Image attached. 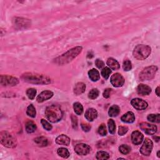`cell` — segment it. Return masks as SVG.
I'll return each mask as SVG.
<instances>
[{"mask_svg": "<svg viewBox=\"0 0 160 160\" xmlns=\"http://www.w3.org/2000/svg\"><path fill=\"white\" fill-rule=\"evenodd\" d=\"M81 46H76L68 51L67 52L63 54L61 56L56 58L55 63L58 65H64L70 63L76 58L82 52Z\"/></svg>", "mask_w": 160, "mask_h": 160, "instance_id": "6da1fadb", "label": "cell"}, {"mask_svg": "<svg viewBox=\"0 0 160 160\" xmlns=\"http://www.w3.org/2000/svg\"><path fill=\"white\" fill-rule=\"evenodd\" d=\"M21 79L25 82L33 84H46L51 83V79L48 76L33 73H26L21 76Z\"/></svg>", "mask_w": 160, "mask_h": 160, "instance_id": "7a4b0ae2", "label": "cell"}, {"mask_svg": "<svg viewBox=\"0 0 160 160\" xmlns=\"http://www.w3.org/2000/svg\"><path fill=\"white\" fill-rule=\"evenodd\" d=\"M45 116L47 119L52 123H57L63 118V111L60 106L51 105L46 109Z\"/></svg>", "mask_w": 160, "mask_h": 160, "instance_id": "3957f363", "label": "cell"}, {"mask_svg": "<svg viewBox=\"0 0 160 160\" xmlns=\"http://www.w3.org/2000/svg\"><path fill=\"white\" fill-rule=\"evenodd\" d=\"M151 48L147 45H139L136 46L133 51V56L138 60H144L150 55Z\"/></svg>", "mask_w": 160, "mask_h": 160, "instance_id": "277c9868", "label": "cell"}, {"mask_svg": "<svg viewBox=\"0 0 160 160\" xmlns=\"http://www.w3.org/2000/svg\"><path fill=\"white\" fill-rule=\"evenodd\" d=\"M0 141L4 147L9 148H15L17 145L15 138L10 133L5 132V131L1 132L0 133Z\"/></svg>", "mask_w": 160, "mask_h": 160, "instance_id": "5b68a950", "label": "cell"}, {"mask_svg": "<svg viewBox=\"0 0 160 160\" xmlns=\"http://www.w3.org/2000/svg\"><path fill=\"white\" fill-rule=\"evenodd\" d=\"M158 68L155 66H151L145 68L140 74L141 81H149L153 79L156 73Z\"/></svg>", "mask_w": 160, "mask_h": 160, "instance_id": "8992f818", "label": "cell"}, {"mask_svg": "<svg viewBox=\"0 0 160 160\" xmlns=\"http://www.w3.org/2000/svg\"><path fill=\"white\" fill-rule=\"evenodd\" d=\"M18 83L19 80L15 77L8 75L1 76V84L3 86H14Z\"/></svg>", "mask_w": 160, "mask_h": 160, "instance_id": "52a82bcc", "label": "cell"}, {"mask_svg": "<svg viewBox=\"0 0 160 160\" xmlns=\"http://www.w3.org/2000/svg\"><path fill=\"white\" fill-rule=\"evenodd\" d=\"M13 25L19 30L26 29L31 26V21L23 18H15L13 20Z\"/></svg>", "mask_w": 160, "mask_h": 160, "instance_id": "ba28073f", "label": "cell"}, {"mask_svg": "<svg viewBox=\"0 0 160 160\" xmlns=\"http://www.w3.org/2000/svg\"><path fill=\"white\" fill-rule=\"evenodd\" d=\"M153 148V143L148 138L145 139L143 144L140 148V153L144 156H150Z\"/></svg>", "mask_w": 160, "mask_h": 160, "instance_id": "9c48e42d", "label": "cell"}, {"mask_svg": "<svg viewBox=\"0 0 160 160\" xmlns=\"http://www.w3.org/2000/svg\"><path fill=\"white\" fill-rule=\"evenodd\" d=\"M131 104L137 110H144L148 107L146 101L140 98H134L131 101Z\"/></svg>", "mask_w": 160, "mask_h": 160, "instance_id": "30bf717a", "label": "cell"}, {"mask_svg": "<svg viewBox=\"0 0 160 160\" xmlns=\"http://www.w3.org/2000/svg\"><path fill=\"white\" fill-rule=\"evenodd\" d=\"M91 148L88 144L84 143L78 144L75 148V151L76 153L81 156H85L90 152Z\"/></svg>", "mask_w": 160, "mask_h": 160, "instance_id": "8fae6325", "label": "cell"}, {"mask_svg": "<svg viewBox=\"0 0 160 160\" xmlns=\"http://www.w3.org/2000/svg\"><path fill=\"white\" fill-rule=\"evenodd\" d=\"M110 81L114 87H121L125 83V79L120 73H115L111 77Z\"/></svg>", "mask_w": 160, "mask_h": 160, "instance_id": "7c38bea8", "label": "cell"}, {"mask_svg": "<svg viewBox=\"0 0 160 160\" xmlns=\"http://www.w3.org/2000/svg\"><path fill=\"white\" fill-rule=\"evenodd\" d=\"M140 128L149 135H154L157 132V127L154 125L149 124L148 123H141L140 125Z\"/></svg>", "mask_w": 160, "mask_h": 160, "instance_id": "4fadbf2b", "label": "cell"}, {"mask_svg": "<svg viewBox=\"0 0 160 160\" xmlns=\"http://www.w3.org/2000/svg\"><path fill=\"white\" fill-rule=\"evenodd\" d=\"M53 96V93L51 91L46 90L41 92L37 96L36 100L38 103H43L45 101H46Z\"/></svg>", "mask_w": 160, "mask_h": 160, "instance_id": "5bb4252c", "label": "cell"}, {"mask_svg": "<svg viewBox=\"0 0 160 160\" xmlns=\"http://www.w3.org/2000/svg\"><path fill=\"white\" fill-rule=\"evenodd\" d=\"M136 90L138 94L141 96L149 95L151 93V88L150 87L144 84H140L138 85Z\"/></svg>", "mask_w": 160, "mask_h": 160, "instance_id": "9a60e30c", "label": "cell"}, {"mask_svg": "<svg viewBox=\"0 0 160 160\" xmlns=\"http://www.w3.org/2000/svg\"><path fill=\"white\" fill-rule=\"evenodd\" d=\"M144 136L139 131H135L132 134V141L135 145L140 144L143 141Z\"/></svg>", "mask_w": 160, "mask_h": 160, "instance_id": "2e32d148", "label": "cell"}, {"mask_svg": "<svg viewBox=\"0 0 160 160\" xmlns=\"http://www.w3.org/2000/svg\"><path fill=\"white\" fill-rule=\"evenodd\" d=\"M85 118L89 121H93L95 120L98 116V112L94 108H89L85 113Z\"/></svg>", "mask_w": 160, "mask_h": 160, "instance_id": "e0dca14e", "label": "cell"}, {"mask_svg": "<svg viewBox=\"0 0 160 160\" xmlns=\"http://www.w3.org/2000/svg\"><path fill=\"white\" fill-rule=\"evenodd\" d=\"M70 138L65 135H61L58 136L56 139V143L60 145H64V146H68L70 144Z\"/></svg>", "mask_w": 160, "mask_h": 160, "instance_id": "ac0fdd59", "label": "cell"}, {"mask_svg": "<svg viewBox=\"0 0 160 160\" xmlns=\"http://www.w3.org/2000/svg\"><path fill=\"white\" fill-rule=\"evenodd\" d=\"M121 120L123 122H124V123H132L135 120V116L133 112L128 111L126 114H123L121 116Z\"/></svg>", "mask_w": 160, "mask_h": 160, "instance_id": "d6986e66", "label": "cell"}, {"mask_svg": "<svg viewBox=\"0 0 160 160\" xmlns=\"http://www.w3.org/2000/svg\"><path fill=\"white\" fill-rule=\"evenodd\" d=\"M88 76L90 79L92 81L94 82L98 81L100 79V75L99 71L94 68L91 69L88 71Z\"/></svg>", "mask_w": 160, "mask_h": 160, "instance_id": "ffe728a7", "label": "cell"}, {"mask_svg": "<svg viewBox=\"0 0 160 160\" xmlns=\"http://www.w3.org/2000/svg\"><path fill=\"white\" fill-rule=\"evenodd\" d=\"M86 90V85L83 83H78L76 84L74 88V93L76 95H80V94L84 93Z\"/></svg>", "mask_w": 160, "mask_h": 160, "instance_id": "44dd1931", "label": "cell"}, {"mask_svg": "<svg viewBox=\"0 0 160 160\" xmlns=\"http://www.w3.org/2000/svg\"><path fill=\"white\" fill-rule=\"evenodd\" d=\"M107 64L113 70H117L120 68V64L119 63L113 58H108L107 60Z\"/></svg>", "mask_w": 160, "mask_h": 160, "instance_id": "7402d4cb", "label": "cell"}, {"mask_svg": "<svg viewBox=\"0 0 160 160\" xmlns=\"http://www.w3.org/2000/svg\"><path fill=\"white\" fill-rule=\"evenodd\" d=\"M34 143L38 145V146L40 147H45L48 146V140L46 138L41 136V137H38L34 139Z\"/></svg>", "mask_w": 160, "mask_h": 160, "instance_id": "603a6c76", "label": "cell"}, {"mask_svg": "<svg viewBox=\"0 0 160 160\" xmlns=\"http://www.w3.org/2000/svg\"><path fill=\"white\" fill-rule=\"evenodd\" d=\"M120 113V109L118 106L113 105L112 106L108 111V114L111 117H116Z\"/></svg>", "mask_w": 160, "mask_h": 160, "instance_id": "cb8c5ba5", "label": "cell"}, {"mask_svg": "<svg viewBox=\"0 0 160 160\" xmlns=\"http://www.w3.org/2000/svg\"><path fill=\"white\" fill-rule=\"evenodd\" d=\"M36 129V125L33 121H28L26 123V131L28 133H32Z\"/></svg>", "mask_w": 160, "mask_h": 160, "instance_id": "d4e9b609", "label": "cell"}, {"mask_svg": "<svg viewBox=\"0 0 160 160\" xmlns=\"http://www.w3.org/2000/svg\"><path fill=\"white\" fill-rule=\"evenodd\" d=\"M57 153L60 156L63 158H68L70 155L69 151L67 148H60L59 149H58Z\"/></svg>", "mask_w": 160, "mask_h": 160, "instance_id": "484cf974", "label": "cell"}, {"mask_svg": "<svg viewBox=\"0 0 160 160\" xmlns=\"http://www.w3.org/2000/svg\"><path fill=\"white\" fill-rule=\"evenodd\" d=\"M73 109L75 113L78 115H81L83 112V107L80 103H75L73 105Z\"/></svg>", "mask_w": 160, "mask_h": 160, "instance_id": "4316f807", "label": "cell"}, {"mask_svg": "<svg viewBox=\"0 0 160 160\" xmlns=\"http://www.w3.org/2000/svg\"><path fill=\"white\" fill-rule=\"evenodd\" d=\"M110 158V155L107 152L98 151L96 154V159L99 160H106Z\"/></svg>", "mask_w": 160, "mask_h": 160, "instance_id": "83f0119b", "label": "cell"}, {"mask_svg": "<svg viewBox=\"0 0 160 160\" xmlns=\"http://www.w3.org/2000/svg\"><path fill=\"white\" fill-rule=\"evenodd\" d=\"M26 114L31 118H35L36 114V111L35 108L33 105H30V106H28V107L27 108Z\"/></svg>", "mask_w": 160, "mask_h": 160, "instance_id": "f1b7e54d", "label": "cell"}, {"mask_svg": "<svg viewBox=\"0 0 160 160\" xmlns=\"http://www.w3.org/2000/svg\"><path fill=\"white\" fill-rule=\"evenodd\" d=\"M108 125L109 132H110V133L112 135L114 134L116 132V125L114 121L112 119L109 120L108 122Z\"/></svg>", "mask_w": 160, "mask_h": 160, "instance_id": "f546056e", "label": "cell"}, {"mask_svg": "<svg viewBox=\"0 0 160 160\" xmlns=\"http://www.w3.org/2000/svg\"><path fill=\"white\" fill-rule=\"evenodd\" d=\"M159 114H149L147 117V119L148 121L153 122V123H159L160 119H159Z\"/></svg>", "mask_w": 160, "mask_h": 160, "instance_id": "4dcf8cb0", "label": "cell"}, {"mask_svg": "<svg viewBox=\"0 0 160 160\" xmlns=\"http://www.w3.org/2000/svg\"><path fill=\"white\" fill-rule=\"evenodd\" d=\"M99 94V92L98 89H96V88L92 89L89 92L88 98L91 99H95L98 97Z\"/></svg>", "mask_w": 160, "mask_h": 160, "instance_id": "1f68e13d", "label": "cell"}, {"mask_svg": "<svg viewBox=\"0 0 160 160\" xmlns=\"http://www.w3.org/2000/svg\"><path fill=\"white\" fill-rule=\"evenodd\" d=\"M120 153L123 155H127L131 151V147L126 144H122L119 147Z\"/></svg>", "mask_w": 160, "mask_h": 160, "instance_id": "d6a6232c", "label": "cell"}, {"mask_svg": "<svg viewBox=\"0 0 160 160\" xmlns=\"http://www.w3.org/2000/svg\"><path fill=\"white\" fill-rule=\"evenodd\" d=\"M111 74V70L108 67L104 68L102 70V71H101V75H102V76L105 79H108Z\"/></svg>", "mask_w": 160, "mask_h": 160, "instance_id": "836d02e7", "label": "cell"}, {"mask_svg": "<svg viewBox=\"0 0 160 160\" xmlns=\"http://www.w3.org/2000/svg\"><path fill=\"white\" fill-rule=\"evenodd\" d=\"M36 94V90L34 88H29L26 91V95L28 98L31 100L34 99Z\"/></svg>", "mask_w": 160, "mask_h": 160, "instance_id": "e575fe53", "label": "cell"}, {"mask_svg": "<svg viewBox=\"0 0 160 160\" xmlns=\"http://www.w3.org/2000/svg\"><path fill=\"white\" fill-rule=\"evenodd\" d=\"M123 69H124V70L126 71H130L132 69V62H131L128 60H125V61L123 62Z\"/></svg>", "mask_w": 160, "mask_h": 160, "instance_id": "d590c367", "label": "cell"}, {"mask_svg": "<svg viewBox=\"0 0 160 160\" xmlns=\"http://www.w3.org/2000/svg\"><path fill=\"white\" fill-rule=\"evenodd\" d=\"M41 125H42L43 128H44L45 129H46L47 131H51L52 129V128H53L52 126L46 120H45L44 119H42L41 120Z\"/></svg>", "mask_w": 160, "mask_h": 160, "instance_id": "8d00e7d4", "label": "cell"}, {"mask_svg": "<svg viewBox=\"0 0 160 160\" xmlns=\"http://www.w3.org/2000/svg\"><path fill=\"white\" fill-rule=\"evenodd\" d=\"M98 133L99 135L104 136H106L107 134V130H106V127L105 124H101L99 128H98Z\"/></svg>", "mask_w": 160, "mask_h": 160, "instance_id": "74e56055", "label": "cell"}, {"mask_svg": "<svg viewBox=\"0 0 160 160\" xmlns=\"http://www.w3.org/2000/svg\"><path fill=\"white\" fill-rule=\"evenodd\" d=\"M71 123H72V126L74 129L76 130L78 129V118L76 116L72 114L71 115Z\"/></svg>", "mask_w": 160, "mask_h": 160, "instance_id": "f35d334b", "label": "cell"}, {"mask_svg": "<svg viewBox=\"0 0 160 160\" xmlns=\"http://www.w3.org/2000/svg\"><path fill=\"white\" fill-rule=\"evenodd\" d=\"M128 131V128L127 126H120L118 129V135L120 136H123L125 135Z\"/></svg>", "mask_w": 160, "mask_h": 160, "instance_id": "ab89813d", "label": "cell"}, {"mask_svg": "<svg viewBox=\"0 0 160 160\" xmlns=\"http://www.w3.org/2000/svg\"><path fill=\"white\" fill-rule=\"evenodd\" d=\"M81 128L83 129V130L85 132H90L91 128V126L89 124H88V123H81Z\"/></svg>", "mask_w": 160, "mask_h": 160, "instance_id": "60d3db41", "label": "cell"}, {"mask_svg": "<svg viewBox=\"0 0 160 160\" xmlns=\"http://www.w3.org/2000/svg\"><path fill=\"white\" fill-rule=\"evenodd\" d=\"M95 65L98 69H102L105 67V63L102 60L97 59L95 61Z\"/></svg>", "mask_w": 160, "mask_h": 160, "instance_id": "b9f144b4", "label": "cell"}, {"mask_svg": "<svg viewBox=\"0 0 160 160\" xmlns=\"http://www.w3.org/2000/svg\"><path fill=\"white\" fill-rule=\"evenodd\" d=\"M112 91V90L111 88H107L103 92V97L105 98H108L111 95V93Z\"/></svg>", "mask_w": 160, "mask_h": 160, "instance_id": "7bdbcfd3", "label": "cell"}, {"mask_svg": "<svg viewBox=\"0 0 160 160\" xmlns=\"http://www.w3.org/2000/svg\"><path fill=\"white\" fill-rule=\"evenodd\" d=\"M155 92H156V95H157L158 96H159V86H158V87H157V88H156V90H155Z\"/></svg>", "mask_w": 160, "mask_h": 160, "instance_id": "ee69618b", "label": "cell"}, {"mask_svg": "<svg viewBox=\"0 0 160 160\" xmlns=\"http://www.w3.org/2000/svg\"><path fill=\"white\" fill-rule=\"evenodd\" d=\"M153 139H154L156 142H158L159 140V136H154V137H153Z\"/></svg>", "mask_w": 160, "mask_h": 160, "instance_id": "f6af8a7d", "label": "cell"}, {"mask_svg": "<svg viewBox=\"0 0 160 160\" xmlns=\"http://www.w3.org/2000/svg\"><path fill=\"white\" fill-rule=\"evenodd\" d=\"M159 153H160V151H158V153H157V156H158V158H159V157H160V155H159Z\"/></svg>", "mask_w": 160, "mask_h": 160, "instance_id": "bcb514c9", "label": "cell"}]
</instances>
